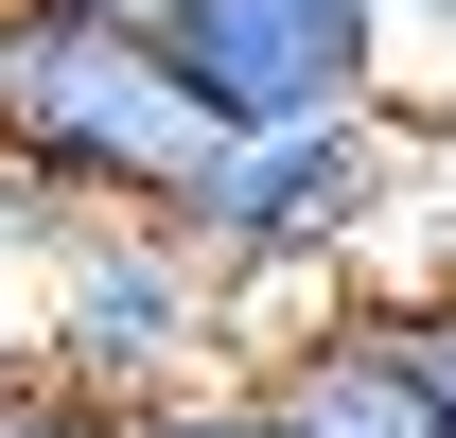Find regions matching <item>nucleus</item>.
Masks as SVG:
<instances>
[{
  "instance_id": "1a4fd4ad",
  "label": "nucleus",
  "mask_w": 456,
  "mask_h": 438,
  "mask_svg": "<svg viewBox=\"0 0 456 438\" xmlns=\"http://www.w3.org/2000/svg\"><path fill=\"white\" fill-rule=\"evenodd\" d=\"M403 123H421V141H439V158H456V88H421V106H403Z\"/></svg>"
},
{
  "instance_id": "7ed1b4c3",
  "label": "nucleus",
  "mask_w": 456,
  "mask_h": 438,
  "mask_svg": "<svg viewBox=\"0 0 456 438\" xmlns=\"http://www.w3.org/2000/svg\"><path fill=\"white\" fill-rule=\"evenodd\" d=\"M228 280L175 246L159 211H88L36 264V369L88 385L106 421H141V403H175V385H228Z\"/></svg>"
},
{
  "instance_id": "0eeeda50",
  "label": "nucleus",
  "mask_w": 456,
  "mask_h": 438,
  "mask_svg": "<svg viewBox=\"0 0 456 438\" xmlns=\"http://www.w3.org/2000/svg\"><path fill=\"white\" fill-rule=\"evenodd\" d=\"M0 438H123V421L88 403V385H53L36 351H0Z\"/></svg>"
},
{
  "instance_id": "f257e3e1",
  "label": "nucleus",
  "mask_w": 456,
  "mask_h": 438,
  "mask_svg": "<svg viewBox=\"0 0 456 438\" xmlns=\"http://www.w3.org/2000/svg\"><path fill=\"white\" fill-rule=\"evenodd\" d=\"M421 211H439L421 123H403V106H334V123L211 141V175H193L159 228L228 280V316H246V298H281V280H334V298H369V264H387Z\"/></svg>"
},
{
  "instance_id": "6e6552de",
  "label": "nucleus",
  "mask_w": 456,
  "mask_h": 438,
  "mask_svg": "<svg viewBox=\"0 0 456 438\" xmlns=\"http://www.w3.org/2000/svg\"><path fill=\"white\" fill-rule=\"evenodd\" d=\"M123 438H264V403H246V369H228V385H175V403H141Z\"/></svg>"
},
{
  "instance_id": "423d86ee",
  "label": "nucleus",
  "mask_w": 456,
  "mask_h": 438,
  "mask_svg": "<svg viewBox=\"0 0 456 438\" xmlns=\"http://www.w3.org/2000/svg\"><path fill=\"white\" fill-rule=\"evenodd\" d=\"M334 316L369 333V369L456 438V264H403V280H369V298H334Z\"/></svg>"
},
{
  "instance_id": "20e7f679",
  "label": "nucleus",
  "mask_w": 456,
  "mask_h": 438,
  "mask_svg": "<svg viewBox=\"0 0 456 438\" xmlns=\"http://www.w3.org/2000/svg\"><path fill=\"white\" fill-rule=\"evenodd\" d=\"M141 36H159V70L211 106V141L387 106V18H369V0H141Z\"/></svg>"
},
{
  "instance_id": "39448f33",
  "label": "nucleus",
  "mask_w": 456,
  "mask_h": 438,
  "mask_svg": "<svg viewBox=\"0 0 456 438\" xmlns=\"http://www.w3.org/2000/svg\"><path fill=\"white\" fill-rule=\"evenodd\" d=\"M246 403H264V438H439L387 369H369V333H351V316L264 333V351H246Z\"/></svg>"
},
{
  "instance_id": "f03ea898",
  "label": "nucleus",
  "mask_w": 456,
  "mask_h": 438,
  "mask_svg": "<svg viewBox=\"0 0 456 438\" xmlns=\"http://www.w3.org/2000/svg\"><path fill=\"white\" fill-rule=\"evenodd\" d=\"M0 158L70 211H175L211 175V106L159 70L141 0H0Z\"/></svg>"
}]
</instances>
